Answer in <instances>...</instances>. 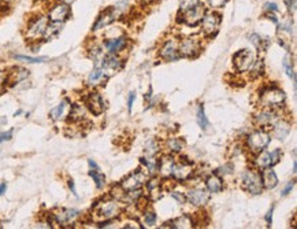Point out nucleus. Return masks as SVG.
<instances>
[{"label":"nucleus","instance_id":"f257e3e1","mask_svg":"<svg viewBox=\"0 0 297 229\" xmlns=\"http://www.w3.org/2000/svg\"><path fill=\"white\" fill-rule=\"evenodd\" d=\"M286 96L284 91L276 87H270L262 91L260 94V104L263 107H280L285 103Z\"/></svg>","mask_w":297,"mask_h":229},{"label":"nucleus","instance_id":"f03ea898","mask_svg":"<svg viewBox=\"0 0 297 229\" xmlns=\"http://www.w3.org/2000/svg\"><path fill=\"white\" fill-rule=\"evenodd\" d=\"M50 24L47 16H38L36 18H33L26 29V39L36 42L38 39H44V33L47 31V26Z\"/></svg>","mask_w":297,"mask_h":229},{"label":"nucleus","instance_id":"7ed1b4c3","mask_svg":"<svg viewBox=\"0 0 297 229\" xmlns=\"http://www.w3.org/2000/svg\"><path fill=\"white\" fill-rule=\"evenodd\" d=\"M270 141L271 136L268 132H266V130H256V132L250 133L246 137V146H248L250 151L258 154V152L266 150V147L270 144Z\"/></svg>","mask_w":297,"mask_h":229},{"label":"nucleus","instance_id":"20e7f679","mask_svg":"<svg viewBox=\"0 0 297 229\" xmlns=\"http://www.w3.org/2000/svg\"><path fill=\"white\" fill-rule=\"evenodd\" d=\"M120 213V207L116 200H106L99 202L94 208V214L100 219H111Z\"/></svg>","mask_w":297,"mask_h":229},{"label":"nucleus","instance_id":"39448f33","mask_svg":"<svg viewBox=\"0 0 297 229\" xmlns=\"http://www.w3.org/2000/svg\"><path fill=\"white\" fill-rule=\"evenodd\" d=\"M242 187L246 189L248 192L254 193V195H259L263 191V182H262V176L259 173L254 172V170H246L242 173Z\"/></svg>","mask_w":297,"mask_h":229},{"label":"nucleus","instance_id":"423d86ee","mask_svg":"<svg viewBox=\"0 0 297 229\" xmlns=\"http://www.w3.org/2000/svg\"><path fill=\"white\" fill-rule=\"evenodd\" d=\"M202 50L200 42L196 37H185L181 42L178 43V54L180 57L185 58H194L198 57Z\"/></svg>","mask_w":297,"mask_h":229},{"label":"nucleus","instance_id":"0eeeda50","mask_svg":"<svg viewBox=\"0 0 297 229\" xmlns=\"http://www.w3.org/2000/svg\"><path fill=\"white\" fill-rule=\"evenodd\" d=\"M72 16V9L70 6L66 5V3H60L58 2L56 5H54L50 11H48V20L51 22H60L63 24L64 21H68V18Z\"/></svg>","mask_w":297,"mask_h":229},{"label":"nucleus","instance_id":"6e6552de","mask_svg":"<svg viewBox=\"0 0 297 229\" xmlns=\"http://www.w3.org/2000/svg\"><path fill=\"white\" fill-rule=\"evenodd\" d=\"M120 16V10H118V7L116 6H112V7H108V9H106L104 11H102L100 13V16L98 17V20L94 24V28H92V31H100V29H103L106 26L111 25L112 22L118 18Z\"/></svg>","mask_w":297,"mask_h":229},{"label":"nucleus","instance_id":"1a4fd4ad","mask_svg":"<svg viewBox=\"0 0 297 229\" xmlns=\"http://www.w3.org/2000/svg\"><path fill=\"white\" fill-rule=\"evenodd\" d=\"M204 14H206V7H204V5L200 3L198 7H194V9H192V10L181 13V18H180V21L188 26H196L198 24L202 22Z\"/></svg>","mask_w":297,"mask_h":229},{"label":"nucleus","instance_id":"9d476101","mask_svg":"<svg viewBox=\"0 0 297 229\" xmlns=\"http://www.w3.org/2000/svg\"><path fill=\"white\" fill-rule=\"evenodd\" d=\"M233 61H234V66L237 68V70L246 72L250 69L252 63L255 62V55H254V52L248 51V50H240L233 57Z\"/></svg>","mask_w":297,"mask_h":229},{"label":"nucleus","instance_id":"9b49d317","mask_svg":"<svg viewBox=\"0 0 297 229\" xmlns=\"http://www.w3.org/2000/svg\"><path fill=\"white\" fill-rule=\"evenodd\" d=\"M282 152L281 150H274L272 152H268L266 150H263V151L259 152V155L256 158V165L262 169H264V167H271L276 165L278 162H280V158H281Z\"/></svg>","mask_w":297,"mask_h":229},{"label":"nucleus","instance_id":"f8f14e48","mask_svg":"<svg viewBox=\"0 0 297 229\" xmlns=\"http://www.w3.org/2000/svg\"><path fill=\"white\" fill-rule=\"evenodd\" d=\"M202 25H203V32L206 36H212L216 33L220 25V16L216 13H207L204 14L203 20H202Z\"/></svg>","mask_w":297,"mask_h":229},{"label":"nucleus","instance_id":"ddd939ff","mask_svg":"<svg viewBox=\"0 0 297 229\" xmlns=\"http://www.w3.org/2000/svg\"><path fill=\"white\" fill-rule=\"evenodd\" d=\"M85 104H86V107L88 110L94 115H100L103 111H104V102H103V98H102V95L99 92H96V91H92V92H89L86 95V98H85Z\"/></svg>","mask_w":297,"mask_h":229},{"label":"nucleus","instance_id":"4468645a","mask_svg":"<svg viewBox=\"0 0 297 229\" xmlns=\"http://www.w3.org/2000/svg\"><path fill=\"white\" fill-rule=\"evenodd\" d=\"M146 180V176L142 172H134L132 173L130 176L120 182V187L124 188V191H134V189H140Z\"/></svg>","mask_w":297,"mask_h":229},{"label":"nucleus","instance_id":"2eb2a0df","mask_svg":"<svg viewBox=\"0 0 297 229\" xmlns=\"http://www.w3.org/2000/svg\"><path fill=\"white\" fill-rule=\"evenodd\" d=\"M52 219L59 225H68L74 224L80 217V211L73 210V208H62L60 211L52 214L51 215Z\"/></svg>","mask_w":297,"mask_h":229},{"label":"nucleus","instance_id":"dca6fc26","mask_svg":"<svg viewBox=\"0 0 297 229\" xmlns=\"http://www.w3.org/2000/svg\"><path fill=\"white\" fill-rule=\"evenodd\" d=\"M160 58H163L164 61H177L180 58V54H178V42L177 40H167L164 44L160 48V52H159Z\"/></svg>","mask_w":297,"mask_h":229},{"label":"nucleus","instance_id":"f3484780","mask_svg":"<svg viewBox=\"0 0 297 229\" xmlns=\"http://www.w3.org/2000/svg\"><path fill=\"white\" fill-rule=\"evenodd\" d=\"M172 176L177 180H181V181L188 180L192 176V162L185 161V158H184V161H181V163H174Z\"/></svg>","mask_w":297,"mask_h":229},{"label":"nucleus","instance_id":"a211bd4d","mask_svg":"<svg viewBox=\"0 0 297 229\" xmlns=\"http://www.w3.org/2000/svg\"><path fill=\"white\" fill-rule=\"evenodd\" d=\"M255 121L258 122V125H271V124H274V122L278 121V114L271 107H266V109H263L256 114Z\"/></svg>","mask_w":297,"mask_h":229},{"label":"nucleus","instance_id":"6ab92c4d","mask_svg":"<svg viewBox=\"0 0 297 229\" xmlns=\"http://www.w3.org/2000/svg\"><path fill=\"white\" fill-rule=\"evenodd\" d=\"M186 199L194 206H204L210 200V192L206 189H190L186 195Z\"/></svg>","mask_w":297,"mask_h":229},{"label":"nucleus","instance_id":"aec40b11","mask_svg":"<svg viewBox=\"0 0 297 229\" xmlns=\"http://www.w3.org/2000/svg\"><path fill=\"white\" fill-rule=\"evenodd\" d=\"M126 43H128V37L126 36L114 37V39L106 40L104 48L108 51V54H118L126 47Z\"/></svg>","mask_w":297,"mask_h":229},{"label":"nucleus","instance_id":"412c9836","mask_svg":"<svg viewBox=\"0 0 297 229\" xmlns=\"http://www.w3.org/2000/svg\"><path fill=\"white\" fill-rule=\"evenodd\" d=\"M88 165H89V176L94 178L96 187L99 188V189H102V188L104 187V184H106L104 174L100 172L99 166H98V165H96V162L92 161V159H89Z\"/></svg>","mask_w":297,"mask_h":229},{"label":"nucleus","instance_id":"4be33fe9","mask_svg":"<svg viewBox=\"0 0 297 229\" xmlns=\"http://www.w3.org/2000/svg\"><path fill=\"white\" fill-rule=\"evenodd\" d=\"M68 111H70V102H68V99H63L60 103L58 104L56 107H54L51 110L50 118L52 121H60L66 117Z\"/></svg>","mask_w":297,"mask_h":229},{"label":"nucleus","instance_id":"5701e85b","mask_svg":"<svg viewBox=\"0 0 297 229\" xmlns=\"http://www.w3.org/2000/svg\"><path fill=\"white\" fill-rule=\"evenodd\" d=\"M260 176H262V182H263V187L267 188V189H272V188L276 187V184H278V177H276V172H274L271 167H264V169H263V173H262Z\"/></svg>","mask_w":297,"mask_h":229},{"label":"nucleus","instance_id":"b1692460","mask_svg":"<svg viewBox=\"0 0 297 229\" xmlns=\"http://www.w3.org/2000/svg\"><path fill=\"white\" fill-rule=\"evenodd\" d=\"M28 76H29L28 70L21 68H16L14 70H11L10 73L7 74V83L12 84V85H14V84L22 83L25 78H28Z\"/></svg>","mask_w":297,"mask_h":229},{"label":"nucleus","instance_id":"393cba45","mask_svg":"<svg viewBox=\"0 0 297 229\" xmlns=\"http://www.w3.org/2000/svg\"><path fill=\"white\" fill-rule=\"evenodd\" d=\"M206 185H207V189L210 192L212 193H218L224 189V182L220 180L219 176L216 174H211L207 180H206Z\"/></svg>","mask_w":297,"mask_h":229},{"label":"nucleus","instance_id":"a878e982","mask_svg":"<svg viewBox=\"0 0 297 229\" xmlns=\"http://www.w3.org/2000/svg\"><path fill=\"white\" fill-rule=\"evenodd\" d=\"M104 78H107L104 70H103L102 66H99V65H94V69L92 70V73L89 74L88 84L89 85H98V84L102 83Z\"/></svg>","mask_w":297,"mask_h":229},{"label":"nucleus","instance_id":"bb28decb","mask_svg":"<svg viewBox=\"0 0 297 229\" xmlns=\"http://www.w3.org/2000/svg\"><path fill=\"white\" fill-rule=\"evenodd\" d=\"M290 132V124L286 121H276V126H274V133H276L278 140H284Z\"/></svg>","mask_w":297,"mask_h":229},{"label":"nucleus","instance_id":"cd10ccee","mask_svg":"<svg viewBox=\"0 0 297 229\" xmlns=\"http://www.w3.org/2000/svg\"><path fill=\"white\" fill-rule=\"evenodd\" d=\"M172 169H174V161L172 158L164 156V158H162L159 161V170L158 172H160V174L164 176V177L172 176Z\"/></svg>","mask_w":297,"mask_h":229},{"label":"nucleus","instance_id":"c85d7f7f","mask_svg":"<svg viewBox=\"0 0 297 229\" xmlns=\"http://www.w3.org/2000/svg\"><path fill=\"white\" fill-rule=\"evenodd\" d=\"M68 115H70V120L74 121V122H78V121L84 120V117H85V107L80 103L73 104L70 107Z\"/></svg>","mask_w":297,"mask_h":229},{"label":"nucleus","instance_id":"c756f323","mask_svg":"<svg viewBox=\"0 0 297 229\" xmlns=\"http://www.w3.org/2000/svg\"><path fill=\"white\" fill-rule=\"evenodd\" d=\"M166 226H172V228H192V218L189 215H181L172 222L166 224Z\"/></svg>","mask_w":297,"mask_h":229},{"label":"nucleus","instance_id":"7c9ffc66","mask_svg":"<svg viewBox=\"0 0 297 229\" xmlns=\"http://www.w3.org/2000/svg\"><path fill=\"white\" fill-rule=\"evenodd\" d=\"M62 25L63 24H60V22L50 21V24H48L47 26V31L44 33V39H46V40H51L54 37H56L58 35H59V32L62 31Z\"/></svg>","mask_w":297,"mask_h":229},{"label":"nucleus","instance_id":"2f4dec72","mask_svg":"<svg viewBox=\"0 0 297 229\" xmlns=\"http://www.w3.org/2000/svg\"><path fill=\"white\" fill-rule=\"evenodd\" d=\"M196 118H198V124L202 129H207L208 128V120H207V115H206V111H204V106L200 104L198 107V114H196Z\"/></svg>","mask_w":297,"mask_h":229},{"label":"nucleus","instance_id":"473e14b6","mask_svg":"<svg viewBox=\"0 0 297 229\" xmlns=\"http://www.w3.org/2000/svg\"><path fill=\"white\" fill-rule=\"evenodd\" d=\"M284 68L286 70V74L289 77L292 78L293 83H294V87H296V73H294V69H293V62L290 55L288 54L286 57L284 58Z\"/></svg>","mask_w":297,"mask_h":229},{"label":"nucleus","instance_id":"72a5a7b5","mask_svg":"<svg viewBox=\"0 0 297 229\" xmlns=\"http://www.w3.org/2000/svg\"><path fill=\"white\" fill-rule=\"evenodd\" d=\"M250 43H252L255 47L259 48V50H266L267 46H268V40H267V39H263V37L259 36V35H256V33L250 35Z\"/></svg>","mask_w":297,"mask_h":229},{"label":"nucleus","instance_id":"f704fd0d","mask_svg":"<svg viewBox=\"0 0 297 229\" xmlns=\"http://www.w3.org/2000/svg\"><path fill=\"white\" fill-rule=\"evenodd\" d=\"M250 70L252 72V77H260L262 74L264 73V63L262 59H255Z\"/></svg>","mask_w":297,"mask_h":229},{"label":"nucleus","instance_id":"c9c22d12","mask_svg":"<svg viewBox=\"0 0 297 229\" xmlns=\"http://www.w3.org/2000/svg\"><path fill=\"white\" fill-rule=\"evenodd\" d=\"M184 146H185V143L181 139H170L167 141V147L172 152H180L184 148Z\"/></svg>","mask_w":297,"mask_h":229},{"label":"nucleus","instance_id":"e433bc0d","mask_svg":"<svg viewBox=\"0 0 297 229\" xmlns=\"http://www.w3.org/2000/svg\"><path fill=\"white\" fill-rule=\"evenodd\" d=\"M16 61H22V62H28V63H42L47 61L48 58L46 57H38V58H32V57H25V55H16L14 57Z\"/></svg>","mask_w":297,"mask_h":229},{"label":"nucleus","instance_id":"4c0bfd02","mask_svg":"<svg viewBox=\"0 0 297 229\" xmlns=\"http://www.w3.org/2000/svg\"><path fill=\"white\" fill-rule=\"evenodd\" d=\"M200 5V0H182L181 2V9H180V13H185V11H189L198 7Z\"/></svg>","mask_w":297,"mask_h":229},{"label":"nucleus","instance_id":"58836bf2","mask_svg":"<svg viewBox=\"0 0 297 229\" xmlns=\"http://www.w3.org/2000/svg\"><path fill=\"white\" fill-rule=\"evenodd\" d=\"M158 143L156 141H150V143H148V146H146V154H148V156H154L155 155V154H156L158 151H159V148H158Z\"/></svg>","mask_w":297,"mask_h":229},{"label":"nucleus","instance_id":"ea45409f","mask_svg":"<svg viewBox=\"0 0 297 229\" xmlns=\"http://www.w3.org/2000/svg\"><path fill=\"white\" fill-rule=\"evenodd\" d=\"M144 222H146V225H148V226H154L155 222H156V214L152 213V211L146 213V217H144Z\"/></svg>","mask_w":297,"mask_h":229},{"label":"nucleus","instance_id":"a19ab883","mask_svg":"<svg viewBox=\"0 0 297 229\" xmlns=\"http://www.w3.org/2000/svg\"><path fill=\"white\" fill-rule=\"evenodd\" d=\"M226 2L228 0H208L210 6L212 7V9H220V7H224L226 5Z\"/></svg>","mask_w":297,"mask_h":229},{"label":"nucleus","instance_id":"79ce46f5","mask_svg":"<svg viewBox=\"0 0 297 229\" xmlns=\"http://www.w3.org/2000/svg\"><path fill=\"white\" fill-rule=\"evenodd\" d=\"M11 137H12V129L7 130V132H3V133H0V143L8 141Z\"/></svg>","mask_w":297,"mask_h":229},{"label":"nucleus","instance_id":"37998d69","mask_svg":"<svg viewBox=\"0 0 297 229\" xmlns=\"http://www.w3.org/2000/svg\"><path fill=\"white\" fill-rule=\"evenodd\" d=\"M6 84H7V73L0 72V95H2V92H3Z\"/></svg>","mask_w":297,"mask_h":229},{"label":"nucleus","instance_id":"c03bdc74","mask_svg":"<svg viewBox=\"0 0 297 229\" xmlns=\"http://www.w3.org/2000/svg\"><path fill=\"white\" fill-rule=\"evenodd\" d=\"M233 172V166L232 165H226V166L220 167V169H218V173L219 174H230V173Z\"/></svg>","mask_w":297,"mask_h":229},{"label":"nucleus","instance_id":"a18cd8bd","mask_svg":"<svg viewBox=\"0 0 297 229\" xmlns=\"http://www.w3.org/2000/svg\"><path fill=\"white\" fill-rule=\"evenodd\" d=\"M285 3H286L288 10L290 11L292 14H294V11H296V0H285Z\"/></svg>","mask_w":297,"mask_h":229},{"label":"nucleus","instance_id":"49530a36","mask_svg":"<svg viewBox=\"0 0 297 229\" xmlns=\"http://www.w3.org/2000/svg\"><path fill=\"white\" fill-rule=\"evenodd\" d=\"M293 185H294V181H292V182H288V184H286V187L284 188V191H282V196H286L288 193H289V192H290V191H292Z\"/></svg>","mask_w":297,"mask_h":229},{"label":"nucleus","instance_id":"de8ad7c7","mask_svg":"<svg viewBox=\"0 0 297 229\" xmlns=\"http://www.w3.org/2000/svg\"><path fill=\"white\" fill-rule=\"evenodd\" d=\"M134 99H136L134 92H130V95H129V99H128V109H129V111H130L132 107H133V103H134Z\"/></svg>","mask_w":297,"mask_h":229},{"label":"nucleus","instance_id":"09e8293b","mask_svg":"<svg viewBox=\"0 0 297 229\" xmlns=\"http://www.w3.org/2000/svg\"><path fill=\"white\" fill-rule=\"evenodd\" d=\"M266 10L276 13V11H278V6H276V3H266Z\"/></svg>","mask_w":297,"mask_h":229},{"label":"nucleus","instance_id":"8fccbe9b","mask_svg":"<svg viewBox=\"0 0 297 229\" xmlns=\"http://www.w3.org/2000/svg\"><path fill=\"white\" fill-rule=\"evenodd\" d=\"M272 211H274V206H271L270 211H268L266 215V221H267V224H268V226L271 225V217H272Z\"/></svg>","mask_w":297,"mask_h":229},{"label":"nucleus","instance_id":"3c124183","mask_svg":"<svg viewBox=\"0 0 297 229\" xmlns=\"http://www.w3.org/2000/svg\"><path fill=\"white\" fill-rule=\"evenodd\" d=\"M172 198L177 199L180 203H184V202L186 200V198H185V196H182V195H178V193H176V192L172 193Z\"/></svg>","mask_w":297,"mask_h":229},{"label":"nucleus","instance_id":"603ef678","mask_svg":"<svg viewBox=\"0 0 297 229\" xmlns=\"http://www.w3.org/2000/svg\"><path fill=\"white\" fill-rule=\"evenodd\" d=\"M6 189H7V184H6V182H2V184H0V196L6 192Z\"/></svg>","mask_w":297,"mask_h":229},{"label":"nucleus","instance_id":"864d4df0","mask_svg":"<svg viewBox=\"0 0 297 229\" xmlns=\"http://www.w3.org/2000/svg\"><path fill=\"white\" fill-rule=\"evenodd\" d=\"M68 187H70V189H72V191H73L74 195H77V192H76V188H74V182H73V180H70V181H68Z\"/></svg>","mask_w":297,"mask_h":229},{"label":"nucleus","instance_id":"5fc2aeb1","mask_svg":"<svg viewBox=\"0 0 297 229\" xmlns=\"http://www.w3.org/2000/svg\"><path fill=\"white\" fill-rule=\"evenodd\" d=\"M59 2H60V3H66V5H72V3H74V2H76V0H59Z\"/></svg>","mask_w":297,"mask_h":229},{"label":"nucleus","instance_id":"6e6d98bb","mask_svg":"<svg viewBox=\"0 0 297 229\" xmlns=\"http://www.w3.org/2000/svg\"><path fill=\"white\" fill-rule=\"evenodd\" d=\"M142 3H146V5H152V3H155L156 0H141Z\"/></svg>","mask_w":297,"mask_h":229},{"label":"nucleus","instance_id":"4d7b16f0","mask_svg":"<svg viewBox=\"0 0 297 229\" xmlns=\"http://www.w3.org/2000/svg\"><path fill=\"white\" fill-rule=\"evenodd\" d=\"M296 170H297V162L294 161L293 162V173H296Z\"/></svg>","mask_w":297,"mask_h":229},{"label":"nucleus","instance_id":"13d9d810","mask_svg":"<svg viewBox=\"0 0 297 229\" xmlns=\"http://www.w3.org/2000/svg\"><path fill=\"white\" fill-rule=\"evenodd\" d=\"M6 122V118H0V126H2V124H4Z\"/></svg>","mask_w":297,"mask_h":229}]
</instances>
